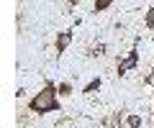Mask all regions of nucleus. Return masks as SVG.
Returning a JSON list of instances; mask_svg holds the SVG:
<instances>
[{"instance_id":"1","label":"nucleus","mask_w":154,"mask_h":128,"mask_svg":"<svg viewBox=\"0 0 154 128\" xmlns=\"http://www.w3.org/2000/svg\"><path fill=\"white\" fill-rule=\"evenodd\" d=\"M49 105H51V90H46L38 100H33V108H36V110L38 108H49Z\"/></svg>"}]
</instances>
